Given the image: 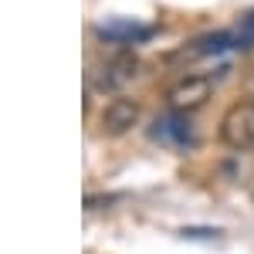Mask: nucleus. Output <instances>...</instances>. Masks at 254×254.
<instances>
[{
  "label": "nucleus",
  "instance_id": "obj_1",
  "mask_svg": "<svg viewBox=\"0 0 254 254\" xmlns=\"http://www.w3.org/2000/svg\"><path fill=\"white\" fill-rule=\"evenodd\" d=\"M217 136H220V142L227 149H234V153L254 149V98H241V102H234L224 112Z\"/></svg>",
  "mask_w": 254,
  "mask_h": 254
},
{
  "label": "nucleus",
  "instance_id": "obj_2",
  "mask_svg": "<svg viewBox=\"0 0 254 254\" xmlns=\"http://www.w3.org/2000/svg\"><path fill=\"white\" fill-rule=\"evenodd\" d=\"M210 92H214V81L210 75H183V78H176L170 88H166V102H170V109L173 112H196V109H203L207 102H210Z\"/></svg>",
  "mask_w": 254,
  "mask_h": 254
},
{
  "label": "nucleus",
  "instance_id": "obj_3",
  "mask_svg": "<svg viewBox=\"0 0 254 254\" xmlns=\"http://www.w3.org/2000/svg\"><path fill=\"white\" fill-rule=\"evenodd\" d=\"M139 119H142L139 98L116 95L112 102H105V109L98 112V132L102 136H126L132 126H139Z\"/></svg>",
  "mask_w": 254,
  "mask_h": 254
},
{
  "label": "nucleus",
  "instance_id": "obj_4",
  "mask_svg": "<svg viewBox=\"0 0 254 254\" xmlns=\"http://www.w3.org/2000/svg\"><path fill=\"white\" fill-rule=\"evenodd\" d=\"M136 68H139V61L132 58V55H116L112 61H105V64H102L95 85L102 88V92H112V88H119V85H126V81L136 78V75H139Z\"/></svg>",
  "mask_w": 254,
  "mask_h": 254
},
{
  "label": "nucleus",
  "instance_id": "obj_5",
  "mask_svg": "<svg viewBox=\"0 0 254 254\" xmlns=\"http://www.w3.org/2000/svg\"><path fill=\"white\" fill-rule=\"evenodd\" d=\"M244 41H254V17L244 24Z\"/></svg>",
  "mask_w": 254,
  "mask_h": 254
}]
</instances>
